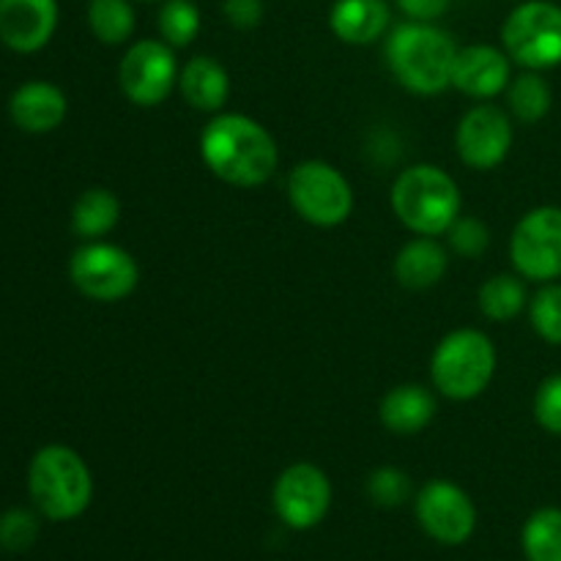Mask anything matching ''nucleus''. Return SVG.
<instances>
[{"mask_svg":"<svg viewBox=\"0 0 561 561\" xmlns=\"http://www.w3.org/2000/svg\"><path fill=\"white\" fill-rule=\"evenodd\" d=\"M121 201L104 186H91L82 192L71 208V230L82 241H99L118 225Z\"/></svg>","mask_w":561,"mask_h":561,"instance_id":"21","label":"nucleus"},{"mask_svg":"<svg viewBox=\"0 0 561 561\" xmlns=\"http://www.w3.org/2000/svg\"><path fill=\"white\" fill-rule=\"evenodd\" d=\"M33 507L47 520H75L93 499V477L80 453L64 444H47L27 466Z\"/></svg>","mask_w":561,"mask_h":561,"instance_id":"3","label":"nucleus"},{"mask_svg":"<svg viewBox=\"0 0 561 561\" xmlns=\"http://www.w3.org/2000/svg\"><path fill=\"white\" fill-rule=\"evenodd\" d=\"M411 493H414L411 477L394 466H381L367 477V496L378 507H400V504L409 502Z\"/></svg>","mask_w":561,"mask_h":561,"instance_id":"28","label":"nucleus"},{"mask_svg":"<svg viewBox=\"0 0 561 561\" xmlns=\"http://www.w3.org/2000/svg\"><path fill=\"white\" fill-rule=\"evenodd\" d=\"M515 274L529 283H557L561 277V208L537 206L518 219L510 236Z\"/></svg>","mask_w":561,"mask_h":561,"instance_id":"9","label":"nucleus"},{"mask_svg":"<svg viewBox=\"0 0 561 561\" xmlns=\"http://www.w3.org/2000/svg\"><path fill=\"white\" fill-rule=\"evenodd\" d=\"M455 148L466 168H499L513 148V121L496 104H474L460 118L458 131H455Z\"/></svg>","mask_w":561,"mask_h":561,"instance_id":"13","label":"nucleus"},{"mask_svg":"<svg viewBox=\"0 0 561 561\" xmlns=\"http://www.w3.org/2000/svg\"><path fill=\"white\" fill-rule=\"evenodd\" d=\"M121 93L137 107H159L179 85L173 47L159 38H142L124 53L118 66Z\"/></svg>","mask_w":561,"mask_h":561,"instance_id":"10","label":"nucleus"},{"mask_svg":"<svg viewBox=\"0 0 561 561\" xmlns=\"http://www.w3.org/2000/svg\"><path fill=\"white\" fill-rule=\"evenodd\" d=\"M502 44L510 60L526 71L561 66V5L551 0H526L515 5L502 25Z\"/></svg>","mask_w":561,"mask_h":561,"instance_id":"6","label":"nucleus"},{"mask_svg":"<svg viewBox=\"0 0 561 561\" xmlns=\"http://www.w3.org/2000/svg\"><path fill=\"white\" fill-rule=\"evenodd\" d=\"M535 420L551 436H561V373H553L537 387Z\"/></svg>","mask_w":561,"mask_h":561,"instance_id":"31","label":"nucleus"},{"mask_svg":"<svg viewBox=\"0 0 561 561\" xmlns=\"http://www.w3.org/2000/svg\"><path fill=\"white\" fill-rule=\"evenodd\" d=\"M436 411V394L431 389L422 383H400L383 394L378 416H381V425L394 436H414L431 425Z\"/></svg>","mask_w":561,"mask_h":561,"instance_id":"17","label":"nucleus"},{"mask_svg":"<svg viewBox=\"0 0 561 561\" xmlns=\"http://www.w3.org/2000/svg\"><path fill=\"white\" fill-rule=\"evenodd\" d=\"M400 11L416 22H433L449 9V0H398Z\"/></svg>","mask_w":561,"mask_h":561,"instance_id":"33","label":"nucleus"},{"mask_svg":"<svg viewBox=\"0 0 561 561\" xmlns=\"http://www.w3.org/2000/svg\"><path fill=\"white\" fill-rule=\"evenodd\" d=\"M444 236H447L449 250L458 252L460 257H469V261L480 257L491 247V230L477 217H458Z\"/></svg>","mask_w":561,"mask_h":561,"instance_id":"30","label":"nucleus"},{"mask_svg":"<svg viewBox=\"0 0 561 561\" xmlns=\"http://www.w3.org/2000/svg\"><path fill=\"white\" fill-rule=\"evenodd\" d=\"M179 91L190 107L219 113L230 96V77L217 58L195 55L179 75Z\"/></svg>","mask_w":561,"mask_h":561,"instance_id":"20","label":"nucleus"},{"mask_svg":"<svg viewBox=\"0 0 561 561\" xmlns=\"http://www.w3.org/2000/svg\"><path fill=\"white\" fill-rule=\"evenodd\" d=\"M38 537V518L31 510H5L0 515V548L9 553H22L36 542Z\"/></svg>","mask_w":561,"mask_h":561,"instance_id":"29","label":"nucleus"},{"mask_svg":"<svg viewBox=\"0 0 561 561\" xmlns=\"http://www.w3.org/2000/svg\"><path fill=\"white\" fill-rule=\"evenodd\" d=\"M416 520L442 546H463L477 529V507L469 493L449 480H431L414 499Z\"/></svg>","mask_w":561,"mask_h":561,"instance_id":"11","label":"nucleus"},{"mask_svg":"<svg viewBox=\"0 0 561 561\" xmlns=\"http://www.w3.org/2000/svg\"><path fill=\"white\" fill-rule=\"evenodd\" d=\"M449 252L436 236H416L405 241L394 257V277L405 290H427L447 274Z\"/></svg>","mask_w":561,"mask_h":561,"instance_id":"18","label":"nucleus"},{"mask_svg":"<svg viewBox=\"0 0 561 561\" xmlns=\"http://www.w3.org/2000/svg\"><path fill=\"white\" fill-rule=\"evenodd\" d=\"M140 3H164V0H140Z\"/></svg>","mask_w":561,"mask_h":561,"instance_id":"34","label":"nucleus"},{"mask_svg":"<svg viewBox=\"0 0 561 561\" xmlns=\"http://www.w3.org/2000/svg\"><path fill=\"white\" fill-rule=\"evenodd\" d=\"M329 27L340 42L356 47L378 42L389 31L387 0H337L329 14Z\"/></svg>","mask_w":561,"mask_h":561,"instance_id":"19","label":"nucleus"},{"mask_svg":"<svg viewBox=\"0 0 561 561\" xmlns=\"http://www.w3.org/2000/svg\"><path fill=\"white\" fill-rule=\"evenodd\" d=\"M510 55L493 44H469L458 49L453 66V88L471 99H493L513 80Z\"/></svg>","mask_w":561,"mask_h":561,"instance_id":"15","label":"nucleus"},{"mask_svg":"<svg viewBox=\"0 0 561 561\" xmlns=\"http://www.w3.org/2000/svg\"><path fill=\"white\" fill-rule=\"evenodd\" d=\"M520 546H524V557L529 561H561V510H537L526 520Z\"/></svg>","mask_w":561,"mask_h":561,"instance_id":"25","label":"nucleus"},{"mask_svg":"<svg viewBox=\"0 0 561 561\" xmlns=\"http://www.w3.org/2000/svg\"><path fill=\"white\" fill-rule=\"evenodd\" d=\"M455 55V38L433 22H403L387 38V64L394 80L420 96H436L453 85Z\"/></svg>","mask_w":561,"mask_h":561,"instance_id":"2","label":"nucleus"},{"mask_svg":"<svg viewBox=\"0 0 561 561\" xmlns=\"http://www.w3.org/2000/svg\"><path fill=\"white\" fill-rule=\"evenodd\" d=\"M225 16L239 31H252L263 20V0H225Z\"/></svg>","mask_w":561,"mask_h":561,"instance_id":"32","label":"nucleus"},{"mask_svg":"<svg viewBox=\"0 0 561 561\" xmlns=\"http://www.w3.org/2000/svg\"><path fill=\"white\" fill-rule=\"evenodd\" d=\"M288 197L294 211L316 228H337L354 211L348 179L321 159H307L290 170Z\"/></svg>","mask_w":561,"mask_h":561,"instance_id":"7","label":"nucleus"},{"mask_svg":"<svg viewBox=\"0 0 561 561\" xmlns=\"http://www.w3.org/2000/svg\"><path fill=\"white\" fill-rule=\"evenodd\" d=\"M69 277L85 299L115 305L135 294L137 283H140V266L124 247L99 239L85 241L71 255Z\"/></svg>","mask_w":561,"mask_h":561,"instance_id":"8","label":"nucleus"},{"mask_svg":"<svg viewBox=\"0 0 561 561\" xmlns=\"http://www.w3.org/2000/svg\"><path fill=\"white\" fill-rule=\"evenodd\" d=\"M58 27V0H0V42L22 55L47 47Z\"/></svg>","mask_w":561,"mask_h":561,"instance_id":"14","label":"nucleus"},{"mask_svg":"<svg viewBox=\"0 0 561 561\" xmlns=\"http://www.w3.org/2000/svg\"><path fill=\"white\" fill-rule=\"evenodd\" d=\"M477 301H480L482 316L504 323L518 318L529 307V294L520 274H493L482 283Z\"/></svg>","mask_w":561,"mask_h":561,"instance_id":"22","label":"nucleus"},{"mask_svg":"<svg viewBox=\"0 0 561 561\" xmlns=\"http://www.w3.org/2000/svg\"><path fill=\"white\" fill-rule=\"evenodd\" d=\"M496 373V345L480 329H455L436 345L431 378L438 394L449 400L480 398Z\"/></svg>","mask_w":561,"mask_h":561,"instance_id":"5","label":"nucleus"},{"mask_svg":"<svg viewBox=\"0 0 561 561\" xmlns=\"http://www.w3.org/2000/svg\"><path fill=\"white\" fill-rule=\"evenodd\" d=\"M201 157L219 181L239 190L266 184L279 164L272 131L241 113H217L201 131Z\"/></svg>","mask_w":561,"mask_h":561,"instance_id":"1","label":"nucleus"},{"mask_svg":"<svg viewBox=\"0 0 561 561\" xmlns=\"http://www.w3.org/2000/svg\"><path fill=\"white\" fill-rule=\"evenodd\" d=\"M201 33V11L192 0H164L159 9V36L173 49L190 47Z\"/></svg>","mask_w":561,"mask_h":561,"instance_id":"26","label":"nucleus"},{"mask_svg":"<svg viewBox=\"0 0 561 561\" xmlns=\"http://www.w3.org/2000/svg\"><path fill=\"white\" fill-rule=\"evenodd\" d=\"M274 510L288 529H316L332 507V482L318 466L294 463L274 482Z\"/></svg>","mask_w":561,"mask_h":561,"instance_id":"12","label":"nucleus"},{"mask_svg":"<svg viewBox=\"0 0 561 561\" xmlns=\"http://www.w3.org/2000/svg\"><path fill=\"white\" fill-rule=\"evenodd\" d=\"M529 321L537 337L561 345V285L546 283L529 301Z\"/></svg>","mask_w":561,"mask_h":561,"instance_id":"27","label":"nucleus"},{"mask_svg":"<svg viewBox=\"0 0 561 561\" xmlns=\"http://www.w3.org/2000/svg\"><path fill=\"white\" fill-rule=\"evenodd\" d=\"M392 211L416 236H444L460 217V186L436 164H414L394 179Z\"/></svg>","mask_w":561,"mask_h":561,"instance_id":"4","label":"nucleus"},{"mask_svg":"<svg viewBox=\"0 0 561 561\" xmlns=\"http://www.w3.org/2000/svg\"><path fill=\"white\" fill-rule=\"evenodd\" d=\"M88 27L107 47L129 42L135 33V9L129 0H91L88 5Z\"/></svg>","mask_w":561,"mask_h":561,"instance_id":"24","label":"nucleus"},{"mask_svg":"<svg viewBox=\"0 0 561 561\" xmlns=\"http://www.w3.org/2000/svg\"><path fill=\"white\" fill-rule=\"evenodd\" d=\"M507 104L510 113L520 121V124H537L551 113L553 93L551 85L540 77V71H524L507 85Z\"/></svg>","mask_w":561,"mask_h":561,"instance_id":"23","label":"nucleus"},{"mask_svg":"<svg viewBox=\"0 0 561 561\" xmlns=\"http://www.w3.org/2000/svg\"><path fill=\"white\" fill-rule=\"evenodd\" d=\"M66 93L47 80L22 82L9 99V115L16 129L27 135H47L58 129L66 118Z\"/></svg>","mask_w":561,"mask_h":561,"instance_id":"16","label":"nucleus"}]
</instances>
